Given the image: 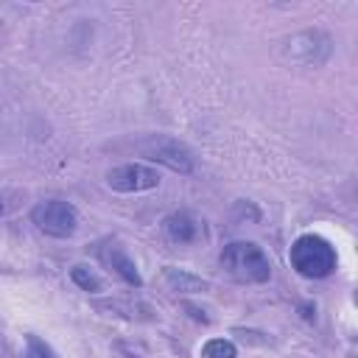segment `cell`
Returning <instances> with one entry per match:
<instances>
[{"mask_svg":"<svg viewBox=\"0 0 358 358\" xmlns=\"http://www.w3.org/2000/svg\"><path fill=\"white\" fill-rule=\"evenodd\" d=\"M288 260H291L294 271L302 274V277H308V280H324V277H330L336 271V263H338L333 243L327 238L316 235V232L299 235L291 243V249H288Z\"/></svg>","mask_w":358,"mask_h":358,"instance_id":"obj_1","label":"cell"},{"mask_svg":"<svg viewBox=\"0 0 358 358\" xmlns=\"http://www.w3.org/2000/svg\"><path fill=\"white\" fill-rule=\"evenodd\" d=\"M221 268L235 282H266L271 277L268 255L252 241H232L221 252Z\"/></svg>","mask_w":358,"mask_h":358,"instance_id":"obj_2","label":"cell"},{"mask_svg":"<svg viewBox=\"0 0 358 358\" xmlns=\"http://www.w3.org/2000/svg\"><path fill=\"white\" fill-rule=\"evenodd\" d=\"M31 221L36 224L39 232H45L50 238H70L78 227V213L67 201L48 199V201H39L31 210Z\"/></svg>","mask_w":358,"mask_h":358,"instance_id":"obj_3","label":"cell"},{"mask_svg":"<svg viewBox=\"0 0 358 358\" xmlns=\"http://www.w3.org/2000/svg\"><path fill=\"white\" fill-rule=\"evenodd\" d=\"M106 185L117 193H140V190H151L159 185V173L148 165H137V162H129V165H120V168H112L106 173Z\"/></svg>","mask_w":358,"mask_h":358,"instance_id":"obj_4","label":"cell"},{"mask_svg":"<svg viewBox=\"0 0 358 358\" xmlns=\"http://www.w3.org/2000/svg\"><path fill=\"white\" fill-rule=\"evenodd\" d=\"M143 154H145L148 159H154V162H162V165L179 171V173H190V171H193V157H190V151H187L182 143L171 140V137H154V140H148V143L143 145Z\"/></svg>","mask_w":358,"mask_h":358,"instance_id":"obj_5","label":"cell"},{"mask_svg":"<svg viewBox=\"0 0 358 358\" xmlns=\"http://www.w3.org/2000/svg\"><path fill=\"white\" fill-rule=\"evenodd\" d=\"M162 232L171 243H179V246H187V243H199L204 238V224L187 213V210H176L171 215H165L162 221Z\"/></svg>","mask_w":358,"mask_h":358,"instance_id":"obj_6","label":"cell"},{"mask_svg":"<svg viewBox=\"0 0 358 358\" xmlns=\"http://www.w3.org/2000/svg\"><path fill=\"white\" fill-rule=\"evenodd\" d=\"M101 257H103V263L123 280V282H129V285H134V288H140L143 285V277H140V271H137V266H134V260L117 246V243H109L103 252H101Z\"/></svg>","mask_w":358,"mask_h":358,"instance_id":"obj_7","label":"cell"},{"mask_svg":"<svg viewBox=\"0 0 358 358\" xmlns=\"http://www.w3.org/2000/svg\"><path fill=\"white\" fill-rule=\"evenodd\" d=\"M165 285L171 288V291H179V294H187V291H204L207 285H204V280H199V277H193V274H187V271H179V268H165Z\"/></svg>","mask_w":358,"mask_h":358,"instance_id":"obj_8","label":"cell"},{"mask_svg":"<svg viewBox=\"0 0 358 358\" xmlns=\"http://www.w3.org/2000/svg\"><path fill=\"white\" fill-rule=\"evenodd\" d=\"M235 355H238V347L229 338H210L201 347V358H235Z\"/></svg>","mask_w":358,"mask_h":358,"instance_id":"obj_9","label":"cell"},{"mask_svg":"<svg viewBox=\"0 0 358 358\" xmlns=\"http://www.w3.org/2000/svg\"><path fill=\"white\" fill-rule=\"evenodd\" d=\"M70 280H73L81 291H90V294L101 291V280H98L87 266H73V268H70Z\"/></svg>","mask_w":358,"mask_h":358,"instance_id":"obj_10","label":"cell"},{"mask_svg":"<svg viewBox=\"0 0 358 358\" xmlns=\"http://www.w3.org/2000/svg\"><path fill=\"white\" fill-rule=\"evenodd\" d=\"M25 344H28V355H25V358H59V355H56L39 336H28Z\"/></svg>","mask_w":358,"mask_h":358,"instance_id":"obj_11","label":"cell"},{"mask_svg":"<svg viewBox=\"0 0 358 358\" xmlns=\"http://www.w3.org/2000/svg\"><path fill=\"white\" fill-rule=\"evenodd\" d=\"M0 215H3V199H0Z\"/></svg>","mask_w":358,"mask_h":358,"instance_id":"obj_12","label":"cell"},{"mask_svg":"<svg viewBox=\"0 0 358 358\" xmlns=\"http://www.w3.org/2000/svg\"><path fill=\"white\" fill-rule=\"evenodd\" d=\"M123 358H134V355H123Z\"/></svg>","mask_w":358,"mask_h":358,"instance_id":"obj_13","label":"cell"}]
</instances>
